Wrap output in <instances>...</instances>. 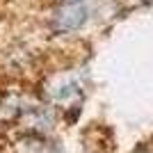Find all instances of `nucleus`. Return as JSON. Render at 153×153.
I'll list each match as a JSON object with an SVG mask.
<instances>
[{"instance_id": "7ed1b4c3", "label": "nucleus", "mask_w": 153, "mask_h": 153, "mask_svg": "<svg viewBox=\"0 0 153 153\" xmlns=\"http://www.w3.org/2000/svg\"><path fill=\"white\" fill-rule=\"evenodd\" d=\"M87 21V7L80 5H59L53 14V30L55 32H73Z\"/></svg>"}, {"instance_id": "f03ea898", "label": "nucleus", "mask_w": 153, "mask_h": 153, "mask_svg": "<svg viewBox=\"0 0 153 153\" xmlns=\"http://www.w3.org/2000/svg\"><path fill=\"white\" fill-rule=\"evenodd\" d=\"M19 123L25 128L27 133L34 135H46L51 133L55 126V112L48 105H37V108H27L23 114L19 117Z\"/></svg>"}, {"instance_id": "423d86ee", "label": "nucleus", "mask_w": 153, "mask_h": 153, "mask_svg": "<svg viewBox=\"0 0 153 153\" xmlns=\"http://www.w3.org/2000/svg\"><path fill=\"white\" fill-rule=\"evenodd\" d=\"M85 0H59V5H80Z\"/></svg>"}, {"instance_id": "f257e3e1", "label": "nucleus", "mask_w": 153, "mask_h": 153, "mask_svg": "<svg viewBox=\"0 0 153 153\" xmlns=\"http://www.w3.org/2000/svg\"><path fill=\"white\" fill-rule=\"evenodd\" d=\"M82 98V89L76 82V78L71 76H57L46 85V101H51L53 105H78Z\"/></svg>"}, {"instance_id": "39448f33", "label": "nucleus", "mask_w": 153, "mask_h": 153, "mask_svg": "<svg viewBox=\"0 0 153 153\" xmlns=\"http://www.w3.org/2000/svg\"><path fill=\"white\" fill-rule=\"evenodd\" d=\"M41 153H64V151H62V146H57V144H46Z\"/></svg>"}, {"instance_id": "20e7f679", "label": "nucleus", "mask_w": 153, "mask_h": 153, "mask_svg": "<svg viewBox=\"0 0 153 153\" xmlns=\"http://www.w3.org/2000/svg\"><path fill=\"white\" fill-rule=\"evenodd\" d=\"M46 144H48V142H44V137H41V135L25 133V135H21L19 140L14 142L12 151H14V153H41Z\"/></svg>"}]
</instances>
